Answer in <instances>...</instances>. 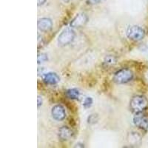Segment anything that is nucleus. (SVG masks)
Segmentation results:
<instances>
[{
    "mask_svg": "<svg viewBox=\"0 0 148 148\" xmlns=\"http://www.w3.org/2000/svg\"><path fill=\"white\" fill-rule=\"evenodd\" d=\"M43 80L47 84H56L60 81V78L56 73H47L43 77Z\"/></svg>",
    "mask_w": 148,
    "mask_h": 148,
    "instance_id": "nucleus-9",
    "label": "nucleus"
},
{
    "mask_svg": "<svg viewBox=\"0 0 148 148\" xmlns=\"http://www.w3.org/2000/svg\"><path fill=\"white\" fill-rule=\"evenodd\" d=\"M133 79V73L131 71L127 68L118 71L114 74L113 82L116 84H126Z\"/></svg>",
    "mask_w": 148,
    "mask_h": 148,
    "instance_id": "nucleus-2",
    "label": "nucleus"
},
{
    "mask_svg": "<svg viewBox=\"0 0 148 148\" xmlns=\"http://www.w3.org/2000/svg\"><path fill=\"white\" fill-rule=\"evenodd\" d=\"M63 1H64V2H70L71 1H72V0H63Z\"/></svg>",
    "mask_w": 148,
    "mask_h": 148,
    "instance_id": "nucleus-19",
    "label": "nucleus"
},
{
    "mask_svg": "<svg viewBox=\"0 0 148 148\" xmlns=\"http://www.w3.org/2000/svg\"><path fill=\"white\" fill-rule=\"evenodd\" d=\"M127 36L130 39L133 41H140L145 37V31L139 26H131L127 30Z\"/></svg>",
    "mask_w": 148,
    "mask_h": 148,
    "instance_id": "nucleus-3",
    "label": "nucleus"
},
{
    "mask_svg": "<svg viewBox=\"0 0 148 148\" xmlns=\"http://www.w3.org/2000/svg\"><path fill=\"white\" fill-rule=\"evenodd\" d=\"M88 18L84 14H79L71 21V26L72 27H81L85 25L88 22Z\"/></svg>",
    "mask_w": 148,
    "mask_h": 148,
    "instance_id": "nucleus-7",
    "label": "nucleus"
},
{
    "mask_svg": "<svg viewBox=\"0 0 148 148\" xmlns=\"http://www.w3.org/2000/svg\"><path fill=\"white\" fill-rule=\"evenodd\" d=\"M104 0H88V3L90 5H95V4L100 3Z\"/></svg>",
    "mask_w": 148,
    "mask_h": 148,
    "instance_id": "nucleus-16",
    "label": "nucleus"
},
{
    "mask_svg": "<svg viewBox=\"0 0 148 148\" xmlns=\"http://www.w3.org/2000/svg\"><path fill=\"white\" fill-rule=\"evenodd\" d=\"M133 123L140 129L147 130L148 129V116L142 113H136L133 117Z\"/></svg>",
    "mask_w": 148,
    "mask_h": 148,
    "instance_id": "nucleus-5",
    "label": "nucleus"
},
{
    "mask_svg": "<svg viewBox=\"0 0 148 148\" xmlns=\"http://www.w3.org/2000/svg\"><path fill=\"white\" fill-rule=\"evenodd\" d=\"M73 136V131L71 128L67 126H63L59 130V136L62 140H68Z\"/></svg>",
    "mask_w": 148,
    "mask_h": 148,
    "instance_id": "nucleus-10",
    "label": "nucleus"
},
{
    "mask_svg": "<svg viewBox=\"0 0 148 148\" xmlns=\"http://www.w3.org/2000/svg\"><path fill=\"white\" fill-rule=\"evenodd\" d=\"M51 114H52L53 118L56 121H62L66 117L65 110L64 107L60 104H57L52 108Z\"/></svg>",
    "mask_w": 148,
    "mask_h": 148,
    "instance_id": "nucleus-6",
    "label": "nucleus"
},
{
    "mask_svg": "<svg viewBox=\"0 0 148 148\" xmlns=\"http://www.w3.org/2000/svg\"><path fill=\"white\" fill-rule=\"evenodd\" d=\"M98 121V116L95 114H91L90 116H89L88 119V122L90 125H93L95 123L97 122Z\"/></svg>",
    "mask_w": 148,
    "mask_h": 148,
    "instance_id": "nucleus-13",
    "label": "nucleus"
},
{
    "mask_svg": "<svg viewBox=\"0 0 148 148\" xmlns=\"http://www.w3.org/2000/svg\"><path fill=\"white\" fill-rule=\"evenodd\" d=\"M42 104V99L40 96H38V107H40Z\"/></svg>",
    "mask_w": 148,
    "mask_h": 148,
    "instance_id": "nucleus-17",
    "label": "nucleus"
},
{
    "mask_svg": "<svg viewBox=\"0 0 148 148\" xmlns=\"http://www.w3.org/2000/svg\"><path fill=\"white\" fill-rule=\"evenodd\" d=\"M48 58H47V54L45 53H41L38 55V63L40 64L42 62H46L47 61Z\"/></svg>",
    "mask_w": 148,
    "mask_h": 148,
    "instance_id": "nucleus-14",
    "label": "nucleus"
},
{
    "mask_svg": "<svg viewBox=\"0 0 148 148\" xmlns=\"http://www.w3.org/2000/svg\"><path fill=\"white\" fill-rule=\"evenodd\" d=\"M66 96L71 99H78L80 96V92L76 88H71L66 91Z\"/></svg>",
    "mask_w": 148,
    "mask_h": 148,
    "instance_id": "nucleus-11",
    "label": "nucleus"
},
{
    "mask_svg": "<svg viewBox=\"0 0 148 148\" xmlns=\"http://www.w3.org/2000/svg\"><path fill=\"white\" fill-rule=\"evenodd\" d=\"M53 22L51 18H42L38 21V28L42 32H48L52 29Z\"/></svg>",
    "mask_w": 148,
    "mask_h": 148,
    "instance_id": "nucleus-8",
    "label": "nucleus"
},
{
    "mask_svg": "<svg viewBox=\"0 0 148 148\" xmlns=\"http://www.w3.org/2000/svg\"><path fill=\"white\" fill-rule=\"evenodd\" d=\"M46 2V0H38V5H42Z\"/></svg>",
    "mask_w": 148,
    "mask_h": 148,
    "instance_id": "nucleus-18",
    "label": "nucleus"
},
{
    "mask_svg": "<svg viewBox=\"0 0 148 148\" xmlns=\"http://www.w3.org/2000/svg\"><path fill=\"white\" fill-rule=\"evenodd\" d=\"M75 37V32L74 30L71 28H67L62 32L58 38V42L60 46H65L69 45Z\"/></svg>",
    "mask_w": 148,
    "mask_h": 148,
    "instance_id": "nucleus-4",
    "label": "nucleus"
},
{
    "mask_svg": "<svg viewBox=\"0 0 148 148\" xmlns=\"http://www.w3.org/2000/svg\"><path fill=\"white\" fill-rule=\"evenodd\" d=\"M92 104V99L90 97H87L83 102V106L85 108H89Z\"/></svg>",
    "mask_w": 148,
    "mask_h": 148,
    "instance_id": "nucleus-15",
    "label": "nucleus"
},
{
    "mask_svg": "<svg viewBox=\"0 0 148 148\" xmlns=\"http://www.w3.org/2000/svg\"><path fill=\"white\" fill-rule=\"evenodd\" d=\"M148 106V101L143 96H136L133 98L130 103V108L132 112L136 113H143Z\"/></svg>",
    "mask_w": 148,
    "mask_h": 148,
    "instance_id": "nucleus-1",
    "label": "nucleus"
},
{
    "mask_svg": "<svg viewBox=\"0 0 148 148\" xmlns=\"http://www.w3.org/2000/svg\"><path fill=\"white\" fill-rule=\"evenodd\" d=\"M116 63V59L113 56H108L104 61V65L105 67H111Z\"/></svg>",
    "mask_w": 148,
    "mask_h": 148,
    "instance_id": "nucleus-12",
    "label": "nucleus"
}]
</instances>
